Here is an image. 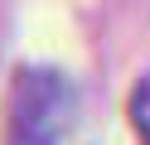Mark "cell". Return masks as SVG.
<instances>
[{
  "label": "cell",
  "mask_w": 150,
  "mask_h": 145,
  "mask_svg": "<svg viewBox=\"0 0 150 145\" xmlns=\"http://www.w3.org/2000/svg\"><path fill=\"white\" fill-rule=\"evenodd\" d=\"M73 82L53 68H20L10 92V140L5 145H58L73 121Z\"/></svg>",
  "instance_id": "cell-1"
},
{
  "label": "cell",
  "mask_w": 150,
  "mask_h": 145,
  "mask_svg": "<svg viewBox=\"0 0 150 145\" xmlns=\"http://www.w3.org/2000/svg\"><path fill=\"white\" fill-rule=\"evenodd\" d=\"M131 126H136L140 145H150V73L136 82V92H131Z\"/></svg>",
  "instance_id": "cell-2"
}]
</instances>
